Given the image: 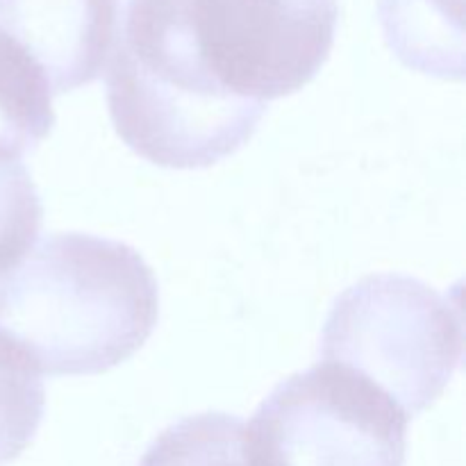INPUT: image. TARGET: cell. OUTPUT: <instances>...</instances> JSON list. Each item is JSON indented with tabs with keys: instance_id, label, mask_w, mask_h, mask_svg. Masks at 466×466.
<instances>
[{
	"instance_id": "cell-1",
	"label": "cell",
	"mask_w": 466,
	"mask_h": 466,
	"mask_svg": "<svg viewBox=\"0 0 466 466\" xmlns=\"http://www.w3.org/2000/svg\"><path fill=\"white\" fill-rule=\"evenodd\" d=\"M337 21L339 0H127L105 76L118 137L167 168L230 157L321 71Z\"/></svg>"
},
{
	"instance_id": "cell-2",
	"label": "cell",
	"mask_w": 466,
	"mask_h": 466,
	"mask_svg": "<svg viewBox=\"0 0 466 466\" xmlns=\"http://www.w3.org/2000/svg\"><path fill=\"white\" fill-rule=\"evenodd\" d=\"M157 317V280L123 241L57 232L0 273V355L32 376L109 371Z\"/></svg>"
},
{
	"instance_id": "cell-3",
	"label": "cell",
	"mask_w": 466,
	"mask_h": 466,
	"mask_svg": "<svg viewBox=\"0 0 466 466\" xmlns=\"http://www.w3.org/2000/svg\"><path fill=\"white\" fill-rule=\"evenodd\" d=\"M464 350L462 308L426 282L369 276L332 305L319 358L358 373L412 419L435 403Z\"/></svg>"
},
{
	"instance_id": "cell-4",
	"label": "cell",
	"mask_w": 466,
	"mask_h": 466,
	"mask_svg": "<svg viewBox=\"0 0 466 466\" xmlns=\"http://www.w3.org/2000/svg\"><path fill=\"white\" fill-rule=\"evenodd\" d=\"M408 421L358 373L319 362L259 405L246 451L250 466H405Z\"/></svg>"
},
{
	"instance_id": "cell-5",
	"label": "cell",
	"mask_w": 466,
	"mask_h": 466,
	"mask_svg": "<svg viewBox=\"0 0 466 466\" xmlns=\"http://www.w3.org/2000/svg\"><path fill=\"white\" fill-rule=\"evenodd\" d=\"M121 23V0H0V30L41 68L50 94L98 80Z\"/></svg>"
},
{
	"instance_id": "cell-6",
	"label": "cell",
	"mask_w": 466,
	"mask_h": 466,
	"mask_svg": "<svg viewBox=\"0 0 466 466\" xmlns=\"http://www.w3.org/2000/svg\"><path fill=\"white\" fill-rule=\"evenodd\" d=\"M391 48L408 66L462 76V0H380Z\"/></svg>"
},
{
	"instance_id": "cell-7",
	"label": "cell",
	"mask_w": 466,
	"mask_h": 466,
	"mask_svg": "<svg viewBox=\"0 0 466 466\" xmlns=\"http://www.w3.org/2000/svg\"><path fill=\"white\" fill-rule=\"evenodd\" d=\"M55 126L53 94L30 55L0 30V159L21 162Z\"/></svg>"
},
{
	"instance_id": "cell-8",
	"label": "cell",
	"mask_w": 466,
	"mask_h": 466,
	"mask_svg": "<svg viewBox=\"0 0 466 466\" xmlns=\"http://www.w3.org/2000/svg\"><path fill=\"white\" fill-rule=\"evenodd\" d=\"M137 466H250L246 423L226 412L191 414L159 432Z\"/></svg>"
},
{
	"instance_id": "cell-9",
	"label": "cell",
	"mask_w": 466,
	"mask_h": 466,
	"mask_svg": "<svg viewBox=\"0 0 466 466\" xmlns=\"http://www.w3.org/2000/svg\"><path fill=\"white\" fill-rule=\"evenodd\" d=\"M44 221V205L21 162H0V273L25 258Z\"/></svg>"
},
{
	"instance_id": "cell-10",
	"label": "cell",
	"mask_w": 466,
	"mask_h": 466,
	"mask_svg": "<svg viewBox=\"0 0 466 466\" xmlns=\"http://www.w3.org/2000/svg\"><path fill=\"white\" fill-rule=\"evenodd\" d=\"M46 408L44 382L0 355V466L35 440Z\"/></svg>"
}]
</instances>
